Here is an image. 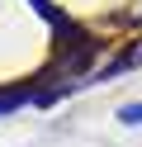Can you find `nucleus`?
Wrapping results in <instances>:
<instances>
[{
  "instance_id": "2",
  "label": "nucleus",
  "mask_w": 142,
  "mask_h": 147,
  "mask_svg": "<svg viewBox=\"0 0 142 147\" xmlns=\"http://www.w3.org/2000/svg\"><path fill=\"white\" fill-rule=\"evenodd\" d=\"M142 62V48H133V52H118V57L109 62L104 71H95V81H109V76H118V71H128V67H137Z\"/></svg>"
},
{
  "instance_id": "1",
  "label": "nucleus",
  "mask_w": 142,
  "mask_h": 147,
  "mask_svg": "<svg viewBox=\"0 0 142 147\" xmlns=\"http://www.w3.org/2000/svg\"><path fill=\"white\" fill-rule=\"evenodd\" d=\"M33 95H38V86H33V81H19V86H0V114H14V109L33 105Z\"/></svg>"
},
{
  "instance_id": "3",
  "label": "nucleus",
  "mask_w": 142,
  "mask_h": 147,
  "mask_svg": "<svg viewBox=\"0 0 142 147\" xmlns=\"http://www.w3.org/2000/svg\"><path fill=\"white\" fill-rule=\"evenodd\" d=\"M118 119H123V123H133V128H142V100H137V105H123Z\"/></svg>"
}]
</instances>
